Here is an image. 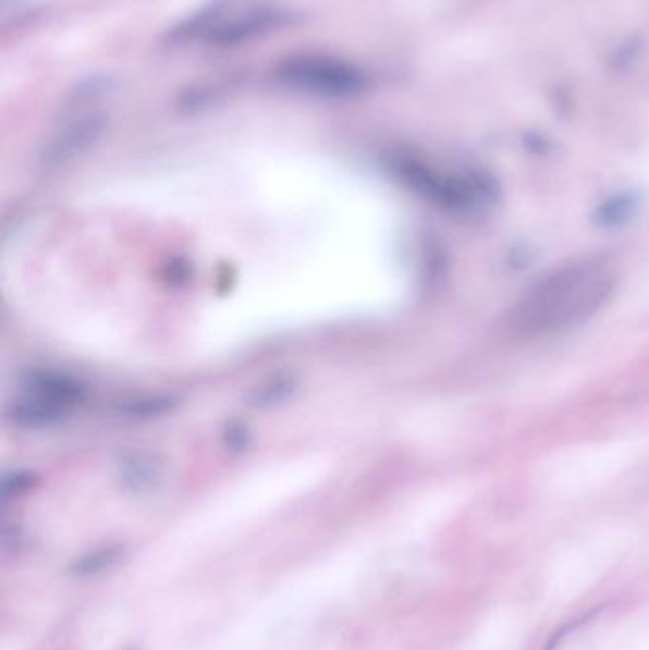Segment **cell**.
I'll list each match as a JSON object with an SVG mask.
<instances>
[{
  "label": "cell",
  "mask_w": 649,
  "mask_h": 650,
  "mask_svg": "<svg viewBox=\"0 0 649 650\" xmlns=\"http://www.w3.org/2000/svg\"><path fill=\"white\" fill-rule=\"evenodd\" d=\"M615 274L602 261L572 262L541 278L511 310V326L524 335H549L587 322L608 305Z\"/></svg>",
  "instance_id": "1"
},
{
  "label": "cell",
  "mask_w": 649,
  "mask_h": 650,
  "mask_svg": "<svg viewBox=\"0 0 649 650\" xmlns=\"http://www.w3.org/2000/svg\"><path fill=\"white\" fill-rule=\"evenodd\" d=\"M292 22L284 8L259 0H218L172 30L174 42L234 46L248 42Z\"/></svg>",
  "instance_id": "2"
},
{
  "label": "cell",
  "mask_w": 649,
  "mask_h": 650,
  "mask_svg": "<svg viewBox=\"0 0 649 650\" xmlns=\"http://www.w3.org/2000/svg\"><path fill=\"white\" fill-rule=\"evenodd\" d=\"M277 83L317 98H353L363 94L370 78L363 69L328 53H295L274 69Z\"/></svg>",
  "instance_id": "3"
},
{
  "label": "cell",
  "mask_w": 649,
  "mask_h": 650,
  "mask_svg": "<svg viewBox=\"0 0 649 650\" xmlns=\"http://www.w3.org/2000/svg\"><path fill=\"white\" fill-rule=\"evenodd\" d=\"M83 400V387L68 375L33 369L20 384V394L10 404V419L30 430L52 428L68 417Z\"/></svg>",
  "instance_id": "4"
},
{
  "label": "cell",
  "mask_w": 649,
  "mask_h": 650,
  "mask_svg": "<svg viewBox=\"0 0 649 650\" xmlns=\"http://www.w3.org/2000/svg\"><path fill=\"white\" fill-rule=\"evenodd\" d=\"M391 170L406 187L445 210L473 213L491 203V187L486 181L438 172L409 155L391 158Z\"/></svg>",
  "instance_id": "5"
},
{
  "label": "cell",
  "mask_w": 649,
  "mask_h": 650,
  "mask_svg": "<svg viewBox=\"0 0 649 650\" xmlns=\"http://www.w3.org/2000/svg\"><path fill=\"white\" fill-rule=\"evenodd\" d=\"M99 132V122L96 119L83 120L76 126L69 127L65 134L61 135L58 142L46 152L45 162L48 165H60L78 155L81 150L94 142Z\"/></svg>",
  "instance_id": "6"
},
{
  "label": "cell",
  "mask_w": 649,
  "mask_h": 650,
  "mask_svg": "<svg viewBox=\"0 0 649 650\" xmlns=\"http://www.w3.org/2000/svg\"><path fill=\"white\" fill-rule=\"evenodd\" d=\"M121 479L132 493L151 491L159 483L160 464L151 455L132 453L122 458Z\"/></svg>",
  "instance_id": "7"
},
{
  "label": "cell",
  "mask_w": 649,
  "mask_h": 650,
  "mask_svg": "<svg viewBox=\"0 0 649 650\" xmlns=\"http://www.w3.org/2000/svg\"><path fill=\"white\" fill-rule=\"evenodd\" d=\"M121 553L122 550L119 545L103 548V550H98V552L90 553L83 560L76 561L71 571L78 576L98 575V573L106 571V568L111 567L117 561L121 560Z\"/></svg>",
  "instance_id": "8"
},
{
  "label": "cell",
  "mask_w": 649,
  "mask_h": 650,
  "mask_svg": "<svg viewBox=\"0 0 649 650\" xmlns=\"http://www.w3.org/2000/svg\"><path fill=\"white\" fill-rule=\"evenodd\" d=\"M294 390V382L292 379H272L269 384H264L261 389L257 390L256 405H272L279 404L284 397L290 396Z\"/></svg>",
  "instance_id": "9"
}]
</instances>
